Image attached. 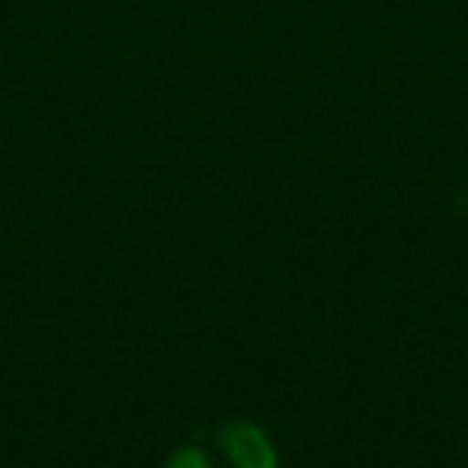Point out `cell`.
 Segmentation results:
<instances>
[{
	"label": "cell",
	"mask_w": 468,
	"mask_h": 468,
	"mask_svg": "<svg viewBox=\"0 0 468 468\" xmlns=\"http://www.w3.org/2000/svg\"><path fill=\"white\" fill-rule=\"evenodd\" d=\"M193 455H196V452H183V455H176V462H174V465H170V468H193V465H189V462H193ZM196 468H206V465H196Z\"/></svg>",
	"instance_id": "cell-2"
},
{
	"label": "cell",
	"mask_w": 468,
	"mask_h": 468,
	"mask_svg": "<svg viewBox=\"0 0 468 468\" xmlns=\"http://www.w3.org/2000/svg\"><path fill=\"white\" fill-rule=\"evenodd\" d=\"M228 452L241 468H273V455L254 430H250V440H244V430H234V442L228 446Z\"/></svg>",
	"instance_id": "cell-1"
}]
</instances>
